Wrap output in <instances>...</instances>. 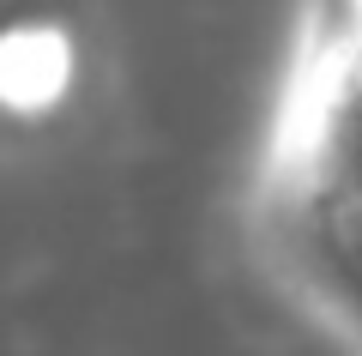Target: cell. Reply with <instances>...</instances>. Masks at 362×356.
I'll return each mask as SVG.
<instances>
[{
	"instance_id": "cell-1",
	"label": "cell",
	"mask_w": 362,
	"mask_h": 356,
	"mask_svg": "<svg viewBox=\"0 0 362 356\" xmlns=\"http://www.w3.org/2000/svg\"><path fill=\"white\" fill-rule=\"evenodd\" d=\"M266 217H362V0H332L266 157Z\"/></svg>"
},
{
	"instance_id": "cell-2",
	"label": "cell",
	"mask_w": 362,
	"mask_h": 356,
	"mask_svg": "<svg viewBox=\"0 0 362 356\" xmlns=\"http://www.w3.org/2000/svg\"><path fill=\"white\" fill-rule=\"evenodd\" d=\"M78 54L61 25H6L0 30V115L13 121H49L73 97Z\"/></svg>"
}]
</instances>
